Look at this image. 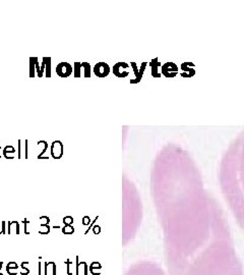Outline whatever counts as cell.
I'll return each instance as SVG.
<instances>
[{
	"label": "cell",
	"instance_id": "cell-1",
	"mask_svg": "<svg viewBox=\"0 0 244 275\" xmlns=\"http://www.w3.org/2000/svg\"><path fill=\"white\" fill-rule=\"evenodd\" d=\"M73 67L68 62H60L56 66V74L60 78H68L72 74Z\"/></svg>",
	"mask_w": 244,
	"mask_h": 275
},
{
	"label": "cell",
	"instance_id": "cell-2",
	"mask_svg": "<svg viewBox=\"0 0 244 275\" xmlns=\"http://www.w3.org/2000/svg\"><path fill=\"white\" fill-rule=\"evenodd\" d=\"M63 151H64V148H63V144L61 141H53L51 144V149H50V152H51V156L53 159H56L58 160L62 156H63Z\"/></svg>",
	"mask_w": 244,
	"mask_h": 275
},
{
	"label": "cell",
	"instance_id": "cell-3",
	"mask_svg": "<svg viewBox=\"0 0 244 275\" xmlns=\"http://www.w3.org/2000/svg\"><path fill=\"white\" fill-rule=\"evenodd\" d=\"M94 72L96 75H98L100 78H104L109 74V66L104 62H100V63L96 64L94 67Z\"/></svg>",
	"mask_w": 244,
	"mask_h": 275
},
{
	"label": "cell",
	"instance_id": "cell-4",
	"mask_svg": "<svg viewBox=\"0 0 244 275\" xmlns=\"http://www.w3.org/2000/svg\"><path fill=\"white\" fill-rule=\"evenodd\" d=\"M14 153H15V149L12 145H7L2 151L3 156H4L6 159H10V160L11 159H14V156H12L10 154H14Z\"/></svg>",
	"mask_w": 244,
	"mask_h": 275
},
{
	"label": "cell",
	"instance_id": "cell-5",
	"mask_svg": "<svg viewBox=\"0 0 244 275\" xmlns=\"http://www.w3.org/2000/svg\"><path fill=\"white\" fill-rule=\"evenodd\" d=\"M42 59L45 61V77L51 78V57H43Z\"/></svg>",
	"mask_w": 244,
	"mask_h": 275
},
{
	"label": "cell",
	"instance_id": "cell-6",
	"mask_svg": "<svg viewBox=\"0 0 244 275\" xmlns=\"http://www.w3.org/2000/svg\"><path fill=\"white\" fill-rule=\"evenodd\" d=\"M45 274L46 275H55L56 274V265L53 262L45 263Z\"/></svg>",
	"mask_w": 244,
	"mask_h": 275
},
{
	"label": "cell",
	"instance_id": "cell-7",
	"mask_svg": "<svg viewBox=\"0 0 244 275\" xmlns=\"http://www.w3.org/2000/svg\"><path fill=\"white\" fill-rule=\"evenodd\" d=\"M82 63L81 62H75L74 64H73V75H74V78H81L82 77Z\"/></svg>",
	"mask_w": 244,
	"mask_h": 275
},
{
	"label": "cell",
	"instance_id": "cell-8",
	"mask_svg": "<svg viewBox=\"0 0 244 275\" xmlns=\"http://www.w3.org/2000/svg\"><path fill=\"white\" fill-rule=\"evenodd\" d=\"M35 72H36V63L34 57H30V78L33 79L35 78Z\"/></svg>",
	"mask_w": 244,
	"mask_h": 275
},
{
	"label": "cell",
	"instance_id": "cell-9",
	"mask_svg": "<svg viewBox=\"0 0 244 275\" xmlns=\"http://www.w3.org/2000/svg\"><path fill=\"white\" fill-rule=\"evenodd\" d=\"M82 66L83 71H85V78L91 77V66H90V63H88V62H82Z\"/></svg>",
	"mask_w": 244,
	"mask_h": 275
},
{
	"label": "cell",
	"instance_id": "cell-10",
	"mask_svg": "<svg viewBox=\"0 0 244 275\" xmlns=\"http://www.w3.org/2000/svg\"><path fill=\"white\" fill-rule=\"evenodd\" d=\"M61 230L64 234H71L74 233V228H73L72 225H64Z\"/></svg>",
	"mask_w": 244,
	"mask_h": 275
},
{
	"label": "cell",
	"instance_id": "cell-11",
	"mask_svg": "<svg viewBox=\"0 0 244 275\" xmlns=\"http://www.w3.org/2000/svg\"><path fill=\"white\" fill-rule=\"evenodd\" d=\"M34 59H35V63H36V72H37V75H38V78L41 79L43 77V75L41 74V69H40L39 59H38V57H34Z\"/></svg>",
	"mask_w": 244,
	"mask_h": 275
},
{
	"label": "cell",
	"instance_id": "cell-12",
	"mask_svg": "<svg viewBox=\"0 0 244 275\" xmlns=\"http://www.w3.org/2000/svg\"><path fill=\"white\" fill-rule=\"evenodd\" d=\"M43 145H44V149L42 150V152L38 155V159H43V155H44V153L47 151V149H48V143H47L46 141H41Z\"/></svg>",
	"mask_w": 244,
	"mask_h": 275
},
{
	"label": "cell",
	"instance_id": "cell-13",
	"mask_svg": "<svg viewBox=\"0 0 244 275\" xmlns=\"http://www.w3.org/2000/svg\"><path fill=\"white\" fill-rule=\"evenodd\" d=\"M63 223H64V225H72L73 217L72 216H65L63 218Z\"/></svg>",
	"mask_w": 244,
	"mask_h": 275
},
{
	"label": "cell",
	"instance_id": "cell-14",
	"mask_svg": "<svg viewBox=\"0 0 244 275\" xmlns=\"http://www.w3.org/2000/svg\"><path fill=\"white\" fill-rule=\"evenodd\" d=\"M49 231H50V227L48 226V225H42L41 229L39 230V233L40 234H47Z\"/></svg>",
	"mask_w": 244,
	"mask_h": 275
},
{
	"label": "cell",
	"instance_id": "cell-15",
	"mask_svg": "<svg viewBox=\"0 0 244 275\" xmlns=\"http://www.w3.org/2000/svg\"><path fill=\"white\" fill-rule=\"evenodd\" d=\"M40 222H41V225H49L50 218L48 216H41L40 217Z\"/></svg>",
	"mask_w": 244,
	"mask_h": 275
},
{
	"label": "cell",
	"instance_id": "cell-16",
	"mask_svg": "<svg viewBox=\"0 0 244 275\" xmlns=\"http://www.w3.org/2000/svg\"><path fill=\"white\" fill-rule=\"evenodd\" d=\"M18 265L16 264L15 262H9L6 266V269H18Z\"/></svg>",
	"mask_w": 244,
	"mask_h": 275
},
{
	"label": "cell",
	"instance_id": "cell-17",
	"mask_svg": "<svg viewBox=\"0 0 244 275\" xmlns=\"http://www.w3.org/2000/svg\"><path fill=\"white\" fill-rule=\"evenodd\" d=\"M22 275H26L30 273V270L28 269L26 267H25V263L22 264Z\"/></svg>",
	"mask_w": 244,
	"mask_h": 275
},
{
	"label": "cell",
	"instance_id": "cell-18",
	"mask_svg": "<svg viewBox=\"0 0 244 275\" xmlns=\"http://www.w3.org/2000/svg\"><path fill=\"white\" fill-rule=\"evenodd\" d=\"M6 271H7V273L10 275H15L18 273V269H6Z\"/></svg>",
	"mask_w": 244,
	"mask_h": 275
},
{
	"label": "cell",
	"instance_id": "cell-19",
	"mask_svg": "<svg viewBox=\"0 0 244 275\" xmlns=\"http://www.w3.org/2000/svg\"><path fill=\"white\" fill-rule=\"evenodd\" d=\"M5 233V221H2V226H0V234Z\"/></svg>",
	"mask_w": 244,
	"mask_h": 275
},
{
	"label": "cell",
	"instance_id": "cell-20",
	"mask_svg": "<svg viewBox=\"0 0 244 275\" xmlns=\"http://www.w3.org/2000/svg\"><path fill=\"white\" fill-rule=\"evenodd\" d=\"M89 222H90V218H89L88 216H85V217L82 218V224H83V225L89 224Z\"/></svg>",
	"mask_w": 244,
	"mask_h": 275
},
{
	"label": "cell",
	"instance_id": "cell-21",
	"mask_svg": "<svg viewBox=\"0 0 244 275\" xmlns=\"http://www.w3.org/2000/svg\"><path fill=\"white\" fill-rule=\"evenodd\" d=\"M18 157L21 158V140H18Z\"/></svg>",
	"mask_w": 244,
	"mask_h": 275
},
{
	"label": "cell",
	"instance_id": "cell-22",
	"mask_svg": "<svg viewBox=\"0 0 244 275\" xmlns=\"http://www.w3.org/2000/svg\"><path fill=\"white\" fill-rule=\"evenodd\" d=\"M25 143H26V158H28V140H26Z\"/></svg>",
	"mask_w": 244,
	"mask_h": 275
},
{
	"label": "cell",
	"instance_id": "cell-23",
	"mask_svg": "<svg viewBox=\"0 0 244 275\" xmlns=\"http://www.w3.org/2000/svg\"><path fill=\"white\" fill-rule=\"evenodd\" d=\"M2 151H3V150H2L1 146H0V159H1V157H2V155H3V154H2Z\"/></svg>",
	"mask_w": 244,
	"mask_h": 275
},
{
	"label": "cell",
	"instance_id": "cell-24",
	"mask_svg": "<svg viewBox=\"0 0 244 275\" xmlns=\"http://www.w3.org/2000/svg\"><path fill=\"white\" fill-rule=\"evenodd\" d=\"M97 231H99V228H97V227H96V228H95V233H97Z\"/></svg>",
	"mask_w": 244,
	"mask_h": 275
},
{
	"label": "cell",
	"instance_id": "cell-25",
	"mask_svg": "<svg viewBox=\"0 0 244 275\" xmlns=\"http://www.w3.org/2000/svg\"><path fill=\"white\" fill-rule=\"evenodd\" d=\"M1 268H2V262H0V270H1Z\"/></svg>",
	"mask_w": 244,
	"mask_h": 275
},
{
	"label": "cell",
	"instance_id": "cell-26",
	"mask_svg": "<svg viewBox=\"0 0 244 275\" xmlns=\"http://www.w3.org/2000/svg\"><path fill=\"white\" fill-rule=\"evenodd\" d=\"M0 275H3V274H2V273H1V272H0Z\"/></svg>",
	"mask_w": 244,
	"mask_h": 275
}]
</instances>
